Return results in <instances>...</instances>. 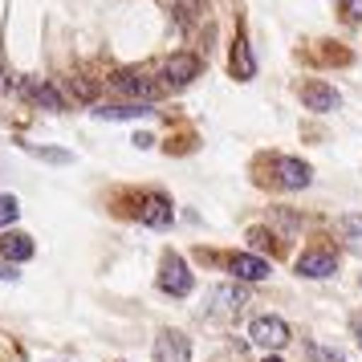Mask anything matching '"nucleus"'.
Returning a JSON list of instances; mask_svg holds the SVG:
<instances>
[{"label": "nucleus", "instance_id": "1", "mask_svg": "<svg viewBox=\"0 0 362 362\" xmlns=\"http://www.w3.org/2000/svg\"><path fill=\"white\" fill-rule=\"evenodd\" d=\"M110 86H115L118 94H127V98L143 102V106H151L155 98H163V82H155V78H147V74H115L110 78Z\"/></svg>", "mask_w": 362, "mask_h": 362}, {"label": "nucleus", "instance_id": "2", "mask_svg": "<svg viewBox=\"0 0 362 362\" xmlns=\"http://www.w3.org/2000/svg\"><path fill=\"white\" fill-rule=\"evenodd\" d=\"M192 285H196V277H192L187 261H183V257H175V252H167L163 269H159V289H163V293H171V297H187V293H192Z\"/></svg>", "mask_w": 362, "mask_h": 362}, {"label": "nucleus", "instance_id": "3", "mask_svg": "<svg viewBox=\"0 0 362 362\" xmlns=\"http://www.w3.org/2000/svg\"><path fill=\"white\" fill-rule=\"evenodd\" d=\"M159 78H163L167 90H183V86H192L199 78V57L196 53H171L159 69Z\"/></svg>", "mask_w": 362, "mask_h": 362}, {"label": "nucleus", "instance_id": "4", "mask_svg": "<svg viewBox=\"0 0 362 362\" xmlns=\"http://www.w3.org/2000/svg\"><path fill=\"white\" fill-rule=\"evenodd\" d=\"M248 338H252V346H261V350H281V346L289 342V326L281 317H273V313H264V317H252Z\"/></svg>", "mask_w": 362, "mask_h": 362}, {"label": "nucleus", "instance_id": "5", "mask_svg": "<svg viewBox=\"0 0 362 362\" xmlns=\"http://www.w3.org/2000/svg\"><path fill=\"white\" fill-rule=\"evenodd\" d=\"M187 358H192L187 334H180V329H159V338H155V362H187Z\"/></svg>", "mask_w": 362, "mask_h": 362}, {"label": "nucleus", "instance_id": "6", "mask_svg": "<svg viewBox=\"0 0 362 362\" xmlns=\"http://www.w3.org/2000/svg\"><path fill=\"white\" fill-rule=\"evenodd\" d=\"M297 273H301V277H313V281L334 277V273H338V257H334L329 248H310V252L297 257Z\"/></svg>", "mask_w": 362, "mask_h": 362}, {"label": "nucleus", "instance_id": "7", "mask_svg": "<svg viewBox=\"0 0 362 362\" xmlns=\"http://www.w3.org/2000/svg\"><path fill=\"white\" fill-rule=\"evenodd\" d=\"M21 90H25V98L33 102V106H41V110H66L62 90H57L53 82H45V78H29Z\"/></svg>", "mask_w": 362, "mask_h": 362}, {"label": "nucleus", "instance_id": "8", "mask_svg": "<svg viewBox=\"0 0 362 362\" xmlns=\"http://www.w3.org/2000/svg\"><path fill=\"white\" fill-rule=\"evenodd\" d=\"M224 264H228V273H236L240 281H264L269 277V261H264V257H252V252H232V257H224Z\"/></svg>", "mask_w": 362, "mask_h": 362}, {"label": "nucleus", "instance_id": "9", "mask_svg": "<svg viewBox=\"0 0 362 362\" xmlns=\"http://www.w3.org/2000/svg\"><path fill=\"white\" fill-rule=\"evenodd\" d=\"M301 102H305L310 110H317V115H329V110H338V106H342L338 90H334V86H326V82L301 86Z\"/></svg>", "mask_w": 362, "mask_h": 362}, {"label": "nucleus", "instance_id": "10", "mask_svg": "<svg viewBox=\"0 0 362 362\" xmlns=\"http://www.w3.org/2000/svg\"><path fill=\"white\" fill-rule=\"evenodd\" d=\"M208 305H212V313H236L240 305H248V289L245 285H216Z\"/></svg>", "mask_w": 362, "mask_h": 362}, {"label": "nucleus", "instance_id": "11", "mask_svg": "<svg viewBox=\"0 0 362 362\" xmlns=\"http://www.w3.org/2000/svg\"><path fill=\"white\" fill-rule=\"evenodd\" d=\"M0 257L8 264L29 261V257H33V236H29V232H4V236H0Z\"/></svg>", "mask_w": 362, "mask_h": 362}, {"label": "nucleus", "instance_id": "12", "mask_svg": "<svg viewBox=\"0 0 362 362\" xmlns=\"http://www.w3.org/2000/svg\"><path fill=\"white\" fill-rule=\"evenodd\" d=\"M139 220H143L147 228H167V224H171V199L167 196H151L147 204H143Z\"/></svg>", "mask_w": 362, "mask_h": 362}, {"label": "nucleus", "instance_id": "13", "mask_svg": "<svg viewBox=\"0 0 362 362\" xmlns=\"http://www.w3.org/2000/svg\"><path fill=\"white\" fill-rule=\"evenodd\" d=\"M257 74V62H252V49H248L245 37H236V45H232V78L236 82H248Z\"/></svg>", "mask_w": 362, "mask_h": 362}, {"label": "nucleus", "instance_id": "14", "mask_svg": "<svg viewBox=\"0 0 362 362\" xmlns=\"http://www.w3.org/2000/svg\"><path fill=\"white\" fill-rule=\"evenodd\" d=\"M277 175L285 187H310V163L301 159H277Z\"/></svg>", "mask_w": 362, "mask_h": 362}, {"label": "nucleus", "instance_id": "15", "mask_svg": "<svg viewBox=\"0 0 362 362\" xmlns=\"http://www.w3.org/2000/svg\"><path fill=\"white\" fill-rule=\"evenodd\" d=\"M94 115L106 118V122H122V118H143V115H151V106H143V102H127V106H98Z\"/></svg>", "mask_w": 362, "mask_h": 362}, {"label": "nucleus", "instance_id": "16", "mask_svg": "<svg viewBox=\"0 0 362 362\" xmlns=\"http://www.w3.org/2000/svg\"><path fill=\"white\" fill-rule=\"evenodd\" d=\"M21 216V204L17 196H0V228H8V224H17Z\"/></svg>", "mask_w": 362, "mask_h": 362}, {"label": "nucleus", "instance_id": "17", "mask_svg": "<svg viewBox=\"0 0 362 362\" xmlns=\"http://www.w3.org/2000/svg\"><path fill=\"white\" fill-rule=\"evenodd\" d=\"M37 159H45V163H74V155L69 151H53V147H29Z\"/></svg>", "mask_w": 362, "mask_h": 362}, {"label": "nucleus", "instance_id": "18", "mask_svg": "<svg viewBox=\"0 0 362 362\" xmlns=\"http://www.w3.org/2000/svg\"><path fill=\"white\" fill-rule=\"evenodd\" d=\"M310 358L313 362H346L342 350H329V346H310Z\"/></svg>", "mask_w": 362, "mask_h": 362}, {"label": "nucleus", "instance_id": "19", "mask_svg": "<svg viewBox=\"0 0 362 362\" xmlns=\"http://www.w3.org/2000/svg\"><path fill=\"white\" fill-rule=\"evenodd\" d=\"M74 94H78V98H86V102H90V98H94V82L86 86L82 78H74Z\"/></svg>", "mask_w": 362, "mask_h": 362}, {"label": "nucleus", "instance_id": "20", "mask_svg": "<svg viewBox=\"0 0 362 362\" xmlns=\"http://www.w3.org/2000/svg\"><path fill=\"white\" fill-rule=\"evenodd\" d=\"M342 8L350 21H362V0H342Z\"/></svg>", "mask_w": 362, "mask_h": 362}, {"label": "nucleus", "instance_id": "21", "mask_svg": "<svg viewBox=\"0 0 362 362\" xmlns=\"http://www.w3.org/2000/svg\"><path fill=\"white\" fill-rule=\"evenodd\" d=\"M342 228H346V232H354V236H362V216H346Z\"/></svg>", "mask_w": 362, "mask_h": 362}, {"label": "nucleus", "instance_id": "22", "mask_svg": "<svg viewBox=\"0 0 362 362\" xmlns=\"http://www.w3.org/2000/svg\"><path fill=\"white\" fill-rule=\"evenodd\" d=\"M0 281H17V264L0 261Z\"/></svg>", "mask_w": 362, "mask_h": 362}, {"label": "nucleus", "instance_id": "23", "mask_svg": "<svg viewBox=\"0 0 362 362\" xmlns=\"http://www.w3.org/2000/svg\"><path fill=\"white\" fill-rule=\"evenodd\" d=\"M354 334H358V346H362V317H354Z\"/></svg>", "mask_w": 362, "mask_h": 362}, {"label": "nucleus", "instance_id": "24", "mask_svg": "<svg viewBox=\"0 0 362 362\" xmlns=\"http://www.w3.org/2000/svg\"><path fill=\"white\" fill-rule=\"evenodd\" d=\"M264 362H281V358H277V354H269V358H264Z\"/></svg>", "mask_w": 362, "mask_h": 362}]
</instances>
